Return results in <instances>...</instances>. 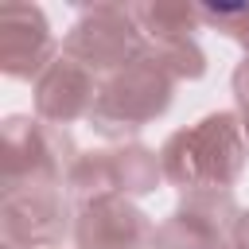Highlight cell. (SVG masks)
<instances>
[{
    "mask_svg": "<svg viewBox=\"0 0 249 249\" xmlns=\"http://www.w3.org/2000/svg\"><path fill=\"white\" fill-rule=\"evenodd\" d=\"M171 89H175V78L156 58L140 54L128 66L101 78L97 101H93V113H89L86 124L93 132L109 136V140H124V136L140 132L144 124H152L156 117L167 113Z\"/></svg>",
    "mask_w": 249,
    "mask_h": 249,
    "instance_id": "2",
    "label": "cell"
},
{
    "mask_svg": "<svg viewBox=\"0 0 249 249\" xmlns=\"http://www.w3.org/2000/svg\"><path fill=\"white\" fill-rule=\"evenodd\" d=\"M78 249H152L156 222L124 195H97L70 206Z\"/></svg>",
    "mask_w": 249,
    "mask_h": 249,
    "instance_id": "8",
    "label": "cell"
},
{
    "mask_svg": "<svg viewBox=\"0 0 249 249\" xmlns=\"http://www.w3.org/2000/svg\"><path fill=\"white\" fill-rule=\"evenodd\" d=\"M4 148V191H31V187H66V175L78 160V148L66 128L31 117L12 113L0 128Z\"/></svg>",
    "mask_w": 249,
    "mask_h": 249,
    "instance_id": "3",
    "label": "cell"
},
{
    "mask_svg": "<svg viewBox=\"0 0 249 249\" xmlns=\"http://www.w3.org/2000/svg\"><path fill=\"white\" fill-rule=\"evenodd\" d=\"M97 86H101V78L89 66H82L78 58L58 51V58L35 78V117H43L58 128L74 124V121H89Z\"/></svg>",
    "mask_w": 249,
    "mask_h": 249,
    "instance_id": "10",
    "label": "cell"
},
{
    "mask_svg": "<svg viewBox=\"0 0 249 249\" xmlns=\"http://www.w3.org/2000/svg\"><path fill=\"white\" fill-rule=\"evenodd\" d=\"M245 156H249V140L241 132L237 113L218 109V113H206L198 124L171 132L160 148V167H163V179L175 183L183 195L230 191L245 167Z\"/></svg>",
    "mask_w": 249,
    "mask_h": 249,
    "instance_id": "1",
    "label": "cell"
},
{
    "mask_svg": "<svg viewBox=\"0 0 249 249\" xmlns=\"http://www.w3.org/2000/svg\"><path fill=\"white\" fill-rule=\"evenodd\" d=\"M66 230H74L66 187L4 191L0 198L4 249H51V245H62Z\"/></svg>",
    "mask_w": 249,
    "mask_h": 249,
    "instance_id": "6",
    "label": "cell"
},
{
    "mask_svg": "<svg viewBox=\"0 0 249 249\" xmlns=\"http://www.w3.org/2000/svg\"><path fill=\"white\" fill-rule=\"evenodd\" d=\"M218 249H233V245H230V241H222V245H218Z\"/></svg>",
    "mask_w": 249,
    "mask_h": 249,
    "instance_id": "15",
    "label": "cell"
},
{
    "mask_svg": "<svg viewBox=\"0 0 249 249\" xmlns=\"http://www.w3.org/2000/svg\"><path fill=\"white\" fill-rule=\"evenodd\" d=\"M233 249H249V210H241L237 214V222H233V230H230V237H226Z\"/></svg>",
    "mask_w": 249,
    "mask_h": 249,
    "instance_id": "13",
    "label": "cell"
},
{
    "mask_svg": "<svg viewBox=\"0 0 249 249\" xmlns=\"http://www.w3.org/2000/svg\"><path fill=\"white\" fill-rule=\"evenodd\" d=\"M233 191H187L156 226L152 249H218L237 222Z\"/></svg>",
    "mask_w": 249,
    "mask_h": 249,
    "instance_id": "7",
    "label": "cell"
},
{
    "mask_svg": "<svg viewBox=\"0 0 249 249\" xmlns=\"http://www.w3.org/2000/svg\"><path fill=\"white\" fill-rule=\"evenodd\" d=\"M163 183L160 156L144 144H121V148H101V152H78L70 175H66V198L86 202L97 195H152Z\"/></svg>",
    "mask_w": 249,
    "mask_h": 249,
    "instance_id": "4",
    "label": "cell"
},
{
    "mask_svg": "<svg viewBox=\"0 0 249 249\" xmlns=\"http://www.w3.org/2000/svg\"><path fill=\"white\" fill-rule=\"evenodd\" d=\"M58 43L47 27L43 8L35 4H4L0 8V70L8 78H39L54 58Z\"/></svg>",
    "mask_w": 249,
    "mask_h": 249,
    "instance_id": "9",
    "label": "cell"
},
{
    "mask_svg": "<svg viewBox=\"0 0 249 249\" xmlns=\"http://www.w3.org/2000/svg\"><path fill=\"white\" fill-rule=\"evenodd\" d=\"M237 43H241V47H245V51H249V27H245V31H241V39H237Z\"/></svg>",
    "mask_w": 249,
    "mask_h": 249,
    "instance_id": "14",
    "label": "cell"
},
{
    "mask_svg": "<svg viewBox=\"0 0 249 249\" xmlns=\"http://www.w3.org/2000/svg\"><path fill=\"white\" fill-rule=\"evenodd\" d=\"M62 54L89 66L97 78L128 66L144 54V35L132 19V8L124 4H93L78 16L70 35L62 39Z\"/></svg>",
    "mask_w": 249,
    "mask_h": 249,
    "instance_id": "5",
    "label": "cell"
},
{
    "mask_svg": "<svg viewBox=\"0 0 249 249\" xmlns=\"http://www.w3.org/2000/svg\"><path fill=\"white\" fill-rule=\"evenodd\" d=\"M198 19L214 23L230 39H241V31L249 27V4H206V8H198Z\"/></svg>",
    "mask_w": 249,
    "mask_h": 249,
    "instance_id": "11",
    "label": "cell"
},
{
    "mask_svg": "<svg viewBox=\"0 0 249 249\" xmlns=\"http://www.w3.org/2000/svg\"><path fill=\"white\" fill-rule=\"evenodd\" d=\"M51 249H58V245H51Z\"/></svg>",
    "mask_w": 249,
    "mask_h": 249,
    "instance_id": "16",
    "label": "cell"
},
{
    "mask_svg": "<svg viewBox=\"0 0 249 249\" xmlns=\"http://www.w3.org/2000/svg\"><path fill=\"white\" fill-rule=\"evenodd\" d=\"M233 101H237V121H241V132L249 140V54L237 62L233 70Z\"/></svg>",
    "mask_w": 249,
    "mask_h": 249,
    "instance_id": "12",
    "label": "cell"
}]
</instances>
